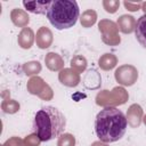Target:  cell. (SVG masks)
Returning a JSON list of instances; mask_svg holds the SVG:
<instances>
[{
  "mask_svg": "<svg viewBox=\"0 0 146 146\" xmlns=\"http://www.w3.org/2000/svg\"><path fill=\"white\" fill-rule=\"evenodd\" d=\"M127 117L116 107H105L98 112L95 119V131L104 143H114L121 139L127 130Z\"/></svg>",
  "mask_w": 146,
  "mask_h": 146,
  "instance_id": "obj_1",
  "label": "cell"
},
{
  "mask_svg": "<svg viewBox=\"0 0 146 146\" xmlns=\"http://www.w3.org/2000/svg\"><path fill=\"white\" fill-rule=\"evenodd\" d=\"M66 119L64 114L54 106L40 108L33 121V130L41 141H49L57 138L65 129Z\"/></svg>",
  "mask_w": 146,
  "mask_h": 146,
  "instance_id": "obj_2",
  "label": "cell"
},
{
  "mask_svg": "<svg viewBox=\"0 0 146 146\" xmlns=\"http://www.w3.org/2000/svg\"><path fill=\"white\" fill-rule=\"evenodd\" d=\"M79 6L74 0H54L48 10L47 18L57 30H66L73 27L79 18Z\"/></svg>",
  "mask_w": 146,
  "mask_h": 146,
  "instance_id": "obj_3",
  "label": "cell"
},
{
  "mask_svg": "<svg viewBox=\"0 0 146 146\" xmlns=\"http://www.w3.org/2000/svg\"><path fill=\"white\" fill-rule=\"evenodd\" d=\"M135 35L137 41L146 48V14L138 18L135 26Z\"/></svg>",
  "mask_w": 146,
  "mask_h": 146,
  "instance_id": "obj_5",
  "label": "cell"
},
{
  "mask_svg": "<svg viewBox=\"0 0 146 146\" xmlns=\"http://www.w3.org/2000/svg\"><path fill=\"white\" fill-rule=\"evenodd\" d=\"M51 1H23L24 7L33 14H47Z\"/></svg>",
  "mask_w": 146,
  "mask_h": 146,
  "instance_id": "obj_4",
  "label": "cell"
}]
</instances>
